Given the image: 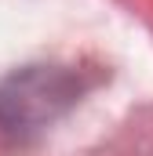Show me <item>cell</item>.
Returning a JSON list of instances; mask_svg holds the SVG:
<instances>
[{
  "mask_svg": "<svg viewBox=\"0 0 153 156\" xmlns=\"http://www.w3.org/2000/svg\"><path fill=\"white\" fill-rule=\"evenodd\" d=\"M73 102V80L58 69H33L15 76L0 94V120L11 131H29L51 120L62 105Z\"/></svg>",
  "mask_w": 153,
  "mask_h": 156,
  "instance_id": "obj_1",
  "label": "cell"
}]
</instances>
